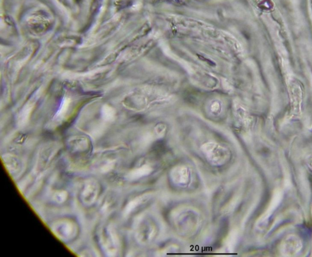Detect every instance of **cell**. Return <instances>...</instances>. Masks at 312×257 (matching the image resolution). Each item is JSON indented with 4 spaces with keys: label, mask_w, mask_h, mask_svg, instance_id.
I'll return each mask as SVG.
<instances>
[{
    "label": "cell",
    "mask_w": 312,
    "mask_h": 257,
    "mask_svg": "<svg viewBox=\"0 0 312 257\" xmlns=\"http://www.w3.org/2000/svg\"><path fill=\"white\" fill-rule=\"evenodd\" d=\"M171 178L175 185L186 186L190 181V172L185 166H176L171 172Z\"/></svg>",
    "instance_id": "5"
},
{
    "label": "cell",
    "mask_w": 312,
    "mask_h": 257,
    "mask_svg": "<svg viewBox=\"0 0 312 257\" xmlns=\"http://www.w3.org/2000/svg\"><path fill=\"white\" fill-rule=\"evenodd\" d=\"M68 198V193L64 190H59L55 191L53 195V198L55 202L62 203L67 200Z\"/></svg>",
    "instance_id": "9"
},
{
    "label": "cell",
    "mask_w": 312,
    "mask_h": 257,
    "mask_svg": "<svg viewBox=\"0 0 312 257\" xmlns=\"http://www.w3.org/2000/svg\"><path fill=\"white\" fill-rule=\"evenodd\" d=\"M100 192V185L95 179L89 178L84 181L80 194L81 202L86 206L94 204Z\"/></svg>",
    "instance_id": "3"
},
{
    "label": "cell",
    "mask_w": 312,
    "mask_h": 257,
    "mask_svg": "<svg viewBox=\"0 0 312 257\" xmlns=\"http://www.w3.org/2000/svg\"><path fill=\"white\" fill-rule=\"evenodd\" d=\"M209 110L215 116L220 115L222 111L221 103L218 100L212 101L209 105Z\"/></svg>",
    "instance_id": "10"
},
{
    "label": "cell",
    "mask_w": 312,
    "mask_h": 257,
    "mask_svg": "<svg viewBox=\"0 0 312 257\" xmlns=\"http://www.w3.org/2000/svg\"><path fill=\"white\" fill-rule=\"evenodd\" d=\"M101 244L108 256H113L117 254L118 239L114 230L112 228L107 227L103 230L100 236Z\"/></svg>",
    "instance_id": "4"
},
{
    "label": "cell",
    "mask_w": 312,
    "mask_h": 257,
    "mask_svg": "<svg viewBox=\"0 0 312 257\" xmlns=\"http://www.w3.org/2000/svg\"><path fill=\"white\" fill-rule=\"evenodd\" d=\"M145 199L144 196H140L137 198H134V200L130 201L128 203L124 210V215L127 216L132 212L140 203Z\"/></svg>",
    "instance_id": "8"
},
{
    "label": "cell",
    "mask_w": 312,
    "mask_h": 257,
    "mask_svg": "<svg viewBox=\"0 0 312 257\" xmlns=\"http://www.w3.org/2000/svg\"><path fill=\"white\" fill-rule=\"evenodd\" d=\"M202 150L207 161L213 166H222L231 158L229 150L215 142L205 143L202 145Z\"/></svg>",
    "instance_id": "1"
},
{
    "label": "cell",
    "mask_w": 312,
    "mask_h": 257,
    "mask_svg": "<svg viewBox=\"0 0 312 257\" xmlns=\"http://www.w3.org/2000/svg\"><path fill=\"white\" fill-rule=\"evenodd\" d=\"M52 230L58 239L64 242L72 241L77 236L78 227L73 220L61 219L52 225Z\"/></svg>",
    "instance_id": "2"
},
{
    "label": "cell",
    "mask_w": 312,
    "mask_h": 257,
    "mask_svg": "<svg viewBox=\"0 0 312 257\" xmlns=\"http://www.w3.org/2000/svg\"><path fill=\"white\" fill-rule=\"evenodd\" d=\"M4 164L9 173L11 175H16L20 172L21 165L20 162L16 158L6 157L4 158Z\"/></svg>",
    "instance_id": "7"
},
{
    "label": "cell",
    "mask_w": 312,
    "mask_h": 257,
    "mask_svg": "<svg viewBox=\"0 0 312 257\" xmlns=\"http://www.w3.org/2000/svg\"><path fill=\"white\" fill-rule=\"evenodd\" d=\"M152 172V169L151 167L144 165L140 167H137L134 169L132 170L127 174V180L129 181H134L139 180V179L144 178L149 176Z\"/></svg>",
    "instance_id": "6"
}]
</instances>
